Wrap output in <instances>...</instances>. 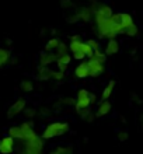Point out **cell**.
I'll use <instances>...</instances> for the list:
<instances>
[{
  "label": "cell",
  "mask_w": 143,
  "mask_h": 154,
  "mask_svg": "<svg viewBox=\"0 0 143 154\" xmlns=\"http://www.w3.org/2000/svg\"><path fill=\"white\" fill-rule=\"evenodd\" d=\"M23 149H20L25 154H41L44 150V139L38 136L37 132L27 139H23Z\"/></svg>",
  "instance_id": "obj_1"
},
{
  "label": "cell",
  "mask_w": 143,
  "mask_h": 154,
  "mask_svg": "<svg viewBox=\"0 0 143 154\" xmlns=\"http://www.w3.org/2000/svg\"><path fill=\"white\" fill-rule=\"evenodd\" d=\"M70 130V125L67 122H52L44 129L42 133V139L44 140H49V139H55L59 136H63Z\"/></svg>",
  "instance_id": "obj_2"
},
{
  "label": "cell",
  "mask_w": 143,
  "mask_h": 154,
  "mask_svg": "<svg viewBox=\"0 0 143 154\" xmlns=\"http://www.w3.org/2000/svg\"><path fill=\"white\" fill-rule=\"evenodd\" d=\"M87 66H89V77H100L105 72V63L98 62L94 57H89Z\"/></svg>",
  "instance_id": "obj_3"
},
{
  "label": "cell",
  "mask_w": 143,
  "mask_h": 154,
  "mask_svg": "<svg viewBox=\"0 0 143 154\" xmlns=\"http://www.w3.org/2000/svg\"><path fill=\"white\" fill-rule=\"evenodd\" d=\"M25 106H27V100H25L24 97L17 98L16 101H14L11 105H10V108H8V111H7V118H8V119H13V118H16L17 115H20L21 112H23V109H24Z\"/></svg>",
  "instance_id": "obj_4"
},
{
  "label": "cell",
  "mask_w": 143,
  "mask_h": 154,
  "mask_svg": "<svg viewBox=\"0 0 143 154\" xmlns=\"http://www.w3.org/2000/svg\"><path fill=\"white\" fill-rule=\"evenodd\" d=\"M14 147H16V140L10 134L0 139V153L2 154H11L14 151Z\"/></svg>",
  "instance_id": "obj_5"
},
{
  "label": "cell",
  "mask_w": 143,
  "mask_h": 154,
  "mask_svg": "<svg viewBox=\"0 0 143 154\" xmlns=\"http://www.w3.org/2000/svg\"><path fill=\"white\" fill-rule=\"evenodd\" d=\"M112 111V104H111L108 100H104V101H100L97 105V109H95V118H104L108 114H111Z\"/></svg>",
  "instance_id": "obj_6"
},
{
  "label": "cell",
  "mask_w": 143,
  "mask_h": 154,
  "mask_svg": "<svg viewBox=\"0 0 143 154\" xmlns=\"http://www.w3.org/2000/svg\"><path fill=\"white\" fill-rule=\"evenodd\" d=\"M72 55L69 53H65V55H61V56H58L55 59V65H56V69L62 70V72H66V70L69 69V65L70 62H72Z\"/></svg>",
  "instance_id": "obj_7"
},
{
  "label": "cell",
  "mask_w": 143,
  "mask_h": 154,
  "mask_svg": "<svg viewBox=\"0 0 143 154\" xmlns=\"http://www.w3.org/2000/svg\"><path fill=\"white\" fill-rule=\"evenodd\" d=\"M74 76L77 79H86L89 77V66H87V60H80V65H77V67L74 69Z\"/></svg>",
  "instance_id": "obj_8"
},
{
  "label": "cell",
  "mask_w": 143,
  "mask_h": 154,
  "mask_svg": "<svg viewBox=\"0 0 143 154\" xmlns=\"http://www.w3.org/2000/svg\"><path fill=\"white\" fill-rule=\"evenodd\" d=\"M38 63H39V66H51L52 63H55V56H53V53L42 51L41 55H39V59H38Z\"/></svg>",
  "instance_id": "obj_9"
},
{
  "label": "cell",
  "mask_w": 143,
  "mask_h": 154,
  "mask_svg": "<svg viewBox=\"0 0 143 154\" xmlns=\"http://www.w3.org/2000/svg\"><path fill=\"white\" fill-rule=\"evenodd\" d=\"M77 17L79 20L84 21V23H90L94 17V11L91 10V7H82L77 13Z\"/></svg>",
  "instance_id": "obj_10"
},
{
  "label": "cell",
  "mask_w": 143,
  "mask_h": 154,
  "mask_svg": "<svg viewBox=\"0 0 143 154\" xmlns=\"http://www.w3.org/2000/svg\"><path fill=\"white\" fill-rule=\"evenodd\" d=\"M118 52H119V44H118V41H117V38L108 39V44L105 46V55L107 56H112V55H115V53H118Z\"/></svg>",
  "instance_id": "obj_11"
},
{
  "label": "cell",
  "mask_w": 143,
  "mask_h": 154,
  "mask_svg": "<svg viewBox=\"0 0 143 154\" xmlns=\"http://www.w3.org/2000/svg\"><path fill=\"white\" fill-rule=\"evenodd\" d=\"M51 74H52V69L49 66H38L37 76L41 81H49L51 80Z\"/></svg>",
  "instance_id": "obj_12"
},
{
  "label": "cell",
  "mask_w": 143,
  "mask_h": 154,
  "mask_svg": "<svg viewBox=\"0 0 143 154\" xmlns=\"http://www.w3.org/2000/svg\"><path fill=\"white\" fill-rule=\"evenodd\" d=\"M20 126H21V130H23V139H27L35 133V130H34V123L31 121H24Z\"/></svg>",
  "instance_id": "obj_13"
},
{
  "label": "cell",
  "mask_w": 143,
  "mask_h": 154,
  "mask_svg": "<svg viewBox=\"0 0 143 154\" xmlns=\"http://www.w3.org/2000/svg\"><path fill=\"white\" fill-rule=\"evenodd\" d=\"M115 85H117V81H115V80H110V81H108V84L105 85V88L102 90V94H101L100 101L110 100L111 95H112V91H114V88H115Z\"/></svg>",
  "instance_id": "obj_14"
},
{
  "label": "cell",
  "mask_w": 143,
  "mask_h": 154,
  "mask_svg": "<svg viewBox=\"0 0 143 154\" xmlns=\"http://www.w3.org/2000/svg\"><path fill=\"white\" fill-rule=\"evenodd\" d=\"M7 133L11 136L14 140H23V130H21V126L20 125H14V126H10L7 130Z\"/></svg>",
  "instance_id": "obj_15"
},
{
  "label": "cell",
  "mask_w": 143,
  "mask_h": 154,
  "mask_svg": "<svg viewBox=\"0 0 143 154\" xmlns=\"http://www.w3.org/2000/svg\"><path fill=\"white\" fill-rule=\"evenodd\" d=\"M62 41H61V38H58V37H53V38H51V39L48 41L45 44V48H44V51H46V52H53L55 49L59 46V44H61Z\"/></svg>",
  "instance_id": "obj_16"
},
{
  "label": "cell",
  "mask_w": 143,
  "mask_h": 154,
  "mask_svg": "<svg viewBox=\"0 0 143 154\" xmlns=\"http://www.w3.org/2000/svg\"><path fill=\"white\" fill-rule=\"evenodd\" d=\"M34 88H35V84H34L33 80H23L20 83V90L23 91V93H25V94L33 93Z\"/></svg>",
  "instance_id": "obj_17"
},
{
  "label": "cell",
  "mask_w": 143,
  "mask_h": 154,
  "mask_svg": "<svg viewBox=\"0 0 143 154\" xmlns=\"http://www.w3.org/2000/svg\"><path fill=\"white\" fill-rule=\"evenodd\" d=\"M94 13H98V14H101V16H104V17H111L112 8H111L108 4H98Z\"/></svg>",
  "instance_id": "obj_18"
},
{
  "label": "cell",
  "mask_w": 143,
  "mask_h": 154,
  "mask_svg": "<svg viewBox=\"0 0 143 154\" xmlns=\"http://www.w3.org/2000/svg\"><path fill=\"white\" fill-rule=\"evenodd\" d=\"M73 151H74V149L72 146H69V144H66V146L61 144V146L55 147L52 150V153H55V154H72Z\"/></svg>",
  "instance_id": "obj_19"
},
{
  "label": "cell",
  "mask_w": 143,
  "mask_h": 154,
  "mask_svg": "<svg viewBox=\"0 0 143 154\" xmlns=\"http://www.w3.org/2000/svg\"><path fill=\"white\" fill-rule=\"evenodd\" d=\"M131 24H133V17L129 13H121V25H122V28L125 29Z\"/></svg>",
  "instance_id": "obj_20"
},
{
  "label": "cell",
  "mask_w": 143,
  "mask_h": 154,
  "mask_svg": "<svg viewBox=\"0 0 143 154\" xmlns=\"http://www.w3.org/2000/svg\"><path fill=\"white\" fill-rule=\"evenodd\" d=\"M79 115H80V116H82L84 121H87V122H93V121H94V118H95V114L90 109V108L82 109L80 112H79Z\"/></svg>",
  "instance_id": "obj_21"
},
{
  "label": "cell",
  "mask_w": 143,
  "mask_h": 154,
  "mask_svg": "<svg viewBox=\"0 0 143 154\" xmlns=\"http://www.w3.org/2000/svg\"><path fill=\"white\" fill-rule=\"evenodd\" d=\"M67 51H69V46H66L65 42H61L59 44V46H58L55 51H53V56H55V59H56L58 56H61V55H65V53H67Z\"/></svg>",
  "instance_id": "obj_22"
},
{
  "label": "cell",
  "mask_w": 143,
  "mask_h": 154,
  "mask_svg": "<svg viewBox=\"0 0 143 154\" xmlns=\"http://www.w3.org/2000/svg\"><path fill=\"white\" fill-rule=\"evenodd\" d=\"M10 56H11V53L7 48H0V62L3 65H7L8 60H10Z\"/></svg>",
  "instance_id": "obj_23"
},
{
  "label": "cell",
  "mask_w": 143,
  "mask_h": 154,
  "mask_svg": "<svg viewBox=\"0 0 143 154\" xmlns=\"http://www.w3.org/2000/svg\"><path fill=\"white\" fill-rule=\"evenodd\" d=\"M138 32H139V28H138V25H136L135 23L123 29V34H125V35H128V37H136V35H138Z\"/></svg>",
  "instance_id": "obj_24"
},
{
  "label": "cell",
  "mask_w": 143,
  "mask_h": 154,
  "mask_svg": "<svg viewBox=\"0 0 143 154\" xmlns=\"http://www.w3.org/2000/svg\"><path fill=\"white\" fill-rule=\"evenodd\" d=\"M66 77V72H62V70L56 69V70H52V74H51V80H55V81H63Z\"/></svg>",
  "instance_id": "obj_25"
},
{
  "label": "cell",
  "mask_w": 143,
  "mask_h": 154,
  "mask_svg": "<svg viewBox=\"0 0 143 154\" xmlns=\"http://www.w3.org/2000/svg\"><path fill=\"white\" fill-rule=\"evenodd\" d=\"M21 114L24 115V116L27 118V119H33V118H35V116L38 115V111L35 109V108H33V106H28V108L25 106L24 109H23V112H21Z\"/></svg>",
  "instance_id": "obj_26"
},
{
  "label": "cell",
  "mask_w": 143,
  "mask_h": 154,
  "mask_svg": "<svg viewBox=\"0 0 143 154\" xmlns=\"http://www.w3.org/2000/svg\"><path fill=\"white\" fill-rule=\"evenodd\" d=\"M82 51H83V53L86 55V57H91L93 56V53H94V49L91 48L86 41H83L82 42Z\"/></svg>",
  "instance_id": "obj_27"
},
{
  "label": "cell",
  "mask_w": 143,
  "mask_h": 154,
  "mask_svg": "<svg viewBox=\"0 0 143 154\" xmlns=\"http://www.w3.org/2000/svg\"><path fill=\"white\" fill-rule=\"evenodd\" d=\"M94 59H97L98 62H101V63H105L107 62V55L105 52H101V49H97V51H94V53H93V56Z\"/></svg>",
  "instance_id": "obj_28"
},
{
  "label": "cell",
  "mask_w": 143,
  "mask_h": 154,
  "mask_svg": "<svg viewBox=\"0 0 143 154\" xmlns=\"http://www.w3.org/2000/svg\"><path fill=\"white\" fill-rule=\"evenodd\" d=\"M69 51H70L72 53L80 52V51H82V44H79V42H72V41H69Z\"/></svg>",
  "instance_id": "obj_29"
},
{
  "label": "cell",
  "mask_w": 143,
  "mask_h": 154,
  "mask_svg": "<svg viewBox=\"0 0 143 154\" xmlns=\"http://www.w3.org/2000/svg\"><path fill=\"white\" fill-rule=\"evenodd\" d=\"M87 44L90 45L91 48L94 49V51H97V49H101V45H100V42H98V39H94V38H89V39L86 41Z\"/></svg>",
  "instance_id": "obj_30"
},
{
  "label": "cell",
  "mask_w": 143,
  "mask_h": 154,
  "mask_svg": "<svg viewBox=\"0 0 143 154\" xmlns=\"http://www.w3.org/2000/svg\"><path fill=\"white\" fill-rule=\"evenodd\" d=\"M90 95V91L86 88H80L77 91V94H76V100H80V98H86Z\"/></svg>",
  "instance_id": "obj_31"
},
{
  "label": "cell",
  "mask_w": 143,
  "mask_h": 154,
  "mask_svg": "<svg viewBox=\"0 0 143 154\" xmlns=\"http://www.w3.org/2000/svg\"><path fill=\"white\" fill-rule=\"evenodd\" d=\"M69 41H72V42H79V44H82V42H83V37L80 35V34H73V35H70Z\"/></svg>",
  "instance_id": "obj_32"
},
{
  "label": "cell",
  "mask_w": 143,
  "mask_h": 154,
  "mask_svg": "<svg viewBox=\"0 0 143 154\" xmlns=\"http://www.w3.org/2000/svg\"><path fill=\"white\" fill-rule=\"evenodd\" d=\"M72 57H73V59H76V60H83V59H86V55L83 53V51H80V52L72 53Z\"/></svg>",
  "instance_id": "obj_33"
},
{
  "label": "cell",
  "mask_w": 143,
  "mask_h": 154,
  "mask_svg": "<svg viewBox=\"0 0 143 154\" xmlns=\"http://www.w3.org/2000/svg\"><path fill=\"white\" fill-rule=\"evenodd\" d=\"M118 140L119 142H126L128 140V132H125V130L119 132L118 133Z\"/></svg>",
  "instance_id": "obj_34"
},
{
  "label": "cell",
  "mask_w": 143,
  "mask_h": 154,
  "mask_svg": "<svg viewBox=\"0 0 143 154\" xmlns=\"http://www.w3.org/2000/svg\"><path fill=\"white\" fill-rule=\"evenodd\" d=\"M89 97H90V105H94L95 102H97V94H94V93H90V95H89Z\"/></svg>",
  "instance_id": "obj_35"
},
{
  "label": "cell",
  "mask_w": 143,
  "mask_h": 154,
  "mask_svg": "<svg viewBox=\"0 0 143 154\" xmlns=\"http://www.w3.org/2000/svg\"><path fill=\"white\" fill-rule=\"evenodd\" d=\"M2 66H4V65H3V63H2V62H0V67H2Z\"/></svg>",
  "instance_id": "obj_36"
}]
</instances>
